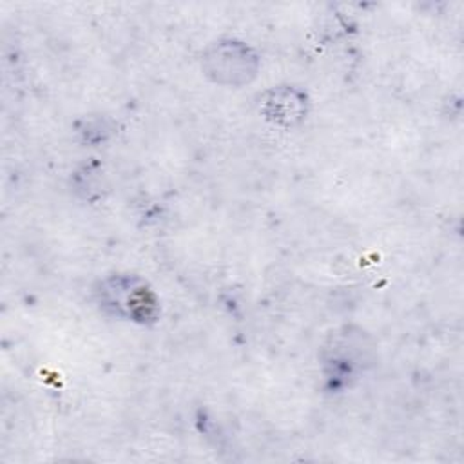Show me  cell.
<instances>
[{"label":"cell","mask_w":464,"mask_h":464,"mask_svg":"<svg viewBox=\"0 0 464 464\" xmlns=\"http://www.w3.org/2000/svg\"><path fill=\"white\" fill-rule=\"evenodd\" d=\"M263 112L274 123L292 127L306 116V96L290 85L274 87L263 100Z\"/></svg>","instance_id":"3957f363"},{"label":"cell","mask_w":464,"mask_h":464,"mask_svg":"<svg viewBox=\"0 0 464 464\" xmlns=\"http://www.w3.org/2000/svg\"><path fill=\"white\" fill-rule=\"evenodd\" d=\"M257 56L241 42H218L203 56V69L219 85L241 87L257 72Z\"/></svg>","instance_id":"7a4b0ae2"},{"label":"cell","mask_w":464,"mask_h":464,"mask_svg":"<svg viewBox=\"0 0 464 464\" xmlns=\"http://www.w3.org/2000/svg\"><path fill=\"white\" fill-rule=\"evenodd\" d=\"M98 304L111 315L138 324L156 323L160 301L154 290L138 276H111L94 290Z\"/></svg>","instance_id":"6da1fadb"}]
</instances>
